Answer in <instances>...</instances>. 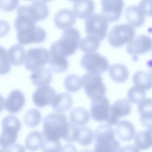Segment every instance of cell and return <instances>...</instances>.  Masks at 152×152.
<instances>
[{
  "label": "cell",
  "mask_w": 152,
  "mask_h": 152,
  "mask_svg": "<svg viewBox=\"0 0 152 152\" xmlns=\"http://www.w3.org/2000/svg\"><path fill=\"white\" fill-rule=\"evenodd\" d=\"M138 110L141 115H152V99L145 98L138 105Z\"/></svg>",
  "instance_id": "obj_36"
},
{
  "label": "cell",
  "mask_w": 152,
  "mask_h": 152,
  "mask_svg": "<svg viewBox=\"0 0 152 152\" xmlns=\"http://www.w3.org/2000/svg\"><path fill=\"white\" fill-rule=\"evenodd\" d=\"M109 75L113 81L121 83L125 82L128 79L129 71L124 65L115 64L109 67Z\"/></svg>",
  "instance_id": "obj_24"
},
{
  "label": "cell",
  "mask_w": 152,
  "mask_h": 152,
  "mask_svg": "<svg viewBox=\"0 0 152 152\" xmlns=\"http://www.w3.org/2000/svg\"><path fill=\"white\" fill-rule=\"evenodd\" d=\"M49 65L51 71L56 73L63 72L68 67V61L59 50L57 41L53 43L49 49Z\"/></svg>",
  "instance_id": "obj_11"
},
{
  "label": "cell",
  "mask_w": 152,
  "mask_h": 152,
  "mask_svg": "<svg viewBox=\"0 0 152 152\" xmlns=\"http://www.w3.org/2000/svg\"><path fill=\"white\" fill-rule=\"evenodd\" d=\"M124 2L121 0L102 1V14L110 22L118 21L122 14Z\"/></svg>",
  "instance_id": "obj_13"
},
{
  "label": "cell",
  "mask_w": 152,
  "mask_h": 152,
  "mask_svg": "<svg viewBox=\"0 0 152 152\" xmlns=\"http://www.w3.org/2000/svg\"><path fill=\"white\" fill-rule=\"evenodd\" d=\"M69 118L71 122L74 125L83 126L88 122L90 114L84 108L78 107L74 108L71 111Z\"/></svg>",
  "instance_id": "obj_29"
},
{
  "label": "cell",
  "mask_w": 152,
  "mask_h": 152,
  "mask_svg": "<svg viewBox=\"0 0 152 152\" xmlns=\"http://www.w3.org/2000/svg\"><path fill=\"white\" fill-rule=\"evenodd\" d=\"M94 138V133L88 126L78 128V135L77 141L81 145L87 146L91 144Z\"/></svg>",
  "instance_id": "obj_32"
},
{
  "label": "cell",
  "mask_w": 152,
  "mask_h": 152,
  "mask_svg": "<svg viewBox=\"0 0 152 152\" xmlns=\"http://www.w3.org/2000/svg\"><path fill=\"white\" fill-rule=\"evenodd\" d=\"M2 129H12L18 132L21 128V122L15 116L9 115L2 119Z\"/></svg>",
  "instance_id": "obj_34"
},
{
  "label": "cell",
  "mask_w": 152,
  "mask_h": 152,
  "mask_svg": "<svg viewBox=\"0 0 152 152\" xmlns=\"http://www.w3.org/2000/svg\"><path fill=\"white\" fill-rule=\"evenodd\" d=\"M18 1H7V0H1L0 1V7L1 9L5 11H11L14 10L17 5Z\"/></svg>",
  "instance_id": "obj_40"
},
{
  "label": "cell",
  "mask_w": 152,
  "mask_h": 152,
  "mask_svg": "<svg viewBox=\"0 0 152 152\" xmlns=\"http://www.w3.org/2000/svg\"><path fill=\"white\" fill-rule=\"evenodd\" d=\"M11 68V62L8 56L7 51L1 47V74H7Z\"/></svg>",
  "instance_id": "obj_37"
},
{
  "label": "cell",
  "mask_w": 152,
  "mask_h": 152,
  "mask_svg": "<svg viewBox=\"0 0 152 152\" xmlns=\"http://www.w3.org/2000/svg\"><path fill=\"white\" fill-rule=\"evenodd\" d=\"M73 100L72 97L65 93L56 94L51 103L52 108L58 113L68 110L72 106Z\"/></svg>",
  "instance_id": "obj_22"
},
{
  "label": "cell",
  "mask_w": 152,
  "mask_h": 152,
  "mask_svg": "<svg viewBox=\"0 0 152 152\" xmlns=\"http://www.w3.org/2000/svg\"><path fill=\"white\" fill-rule=\"evenodd\" d=\"M8 56L12 65H21L26 60V53L24 48L20 45L11 46L7 51Z\"/></svg>",
  "instance_id": "obj_25"
},
{
  "label": "cell",
  "mask_w": 152,
  "mask_h": 152,
  "mask_svg": "<svg viewBox=\"0 0 152 152\" xmlns=\"http://www.w3.org/2000/svg\"><path fill=\"white\" fill-rule=\"evenodd\" d=\"M41 121V113L35 108L27 110L23 116V121L26 125L33 128L38 125Z\"/></svg>",
  "instance_id": "obj_33"
},
{
  "label": "cell",
  "mask_w": 152,
  "mask_h": 152,
  "mask_svg": "<svg viewBox=\"0 0 152 152\" xmlns=\"http://www.w3.org/2000/svg\"><path fill=\"white\" fill-rule=\"evenodd\" d=\"M80 38V31L75 27H71L66 29L57 41L61 52L65 56L73 55L77 49Z\"/></svg>",
  "instance_id": "obj_7"
},
{
  "label": "cell",
  "mask_w": 152,
  "mask_h": 152,
  "mask_svg": "<svg viewBox=\"0 0 152 152\" xmlns=\"http://www.w3.org/2000/svg\"><path fill=\"white\" fill-rule=\"evenodd\" d=\"M127 97L129 102L133 103H139L145 99V91L138 87L134 86L129 89L127 93Z\"/></svg>",
  "instance_id": "obj_35"
},
{
  "label": "cell",
  "mask_w": 152,
  "mask_h": 152,
  "mask_svg": "<svg viewBox=\"0 0 152 152\" xmlns=\"http://www.w3.org/2000/svg\"><path fill=\"white\" fill-rule=\"evenodd\" d=\"M111 115V106L107 98L92 101L90 106V115L93 119L96 122H103L106 123L109 120Z\"/></svg>",
  "instance_id": "obj_10"
},
{
  "label": "cell",
  "mask_w": 152,
  "mask_h": 152,
  "mask_svg": "<svg viewBox=\"0 0 152 152\" xmlns=\"http://www.w3.org/2000/svg\"><path fill=\"white\" fill-rule=\"evenodd\" d=\"M125 17L133 27H138L143 25L145 21V15L138 6L130 5L126 9Z\"/></svg>",
  "instance_id": "obj_21"
},
{
  "label": "cell",
  "mask_w": 152,
  "mask_h": 152,
  "mask_svg": "<svg viewBox=\"0 0 152 152\" xmlns=\"http://www.w3.org/2000/svg\"><path fill=\"white\" fill-rule=\"evenodd\" d=\"M60 152H77V148L72 144H66L62 147Z\"/></svg>",
  "instance_id": "obj_44"
},
{
  "label": "cell",
  "mask_w": 152,
  "mask_h": 152,
  "mask_svg": "<svg viewBox=\"0 0 152 152\" xmlns=\"http://www.w3.org/2000/svg\"><path fill=\"white\" fill-rule=\"evenodd\" d=\"M49 61V51L42 47L28 49L26 52L24 65L26 68L34 71L39 68L45 65Z\"/></svg>",
  "instance_id": "obj_9"
},
{
  "label": "cell",
  "mask_w": 152,
  "mask_h": 152,
  "mask_svg": "<svg viewBox=\"0 0 152 152\" xmlns=\"http://www.w3.org/2000/svg\"><path fill=\"white\" fill-rule=\"evenodd\" d=\"M82 80L85 92L92 101L105 97L106 89L100 75L87 72L83 75Z\"/></svg>",
  "instance_id": "obj_4"
},
{
  "label": "cell",
  "mask_w": 152,
  "mask_h": 152,
  "mask_svg": "<svg viewBox=\"0 0 152 152\" xmlns=\"http://www.w3.org/2000/svg\"><path fill=\"white\" fill-rule=\"evenodd\" d=\"M109 21L102 14H93L84 21L85 30L87 36H93L99 40H103L107 34Z\"/></svg>",
  "instance_id": "obj_5"
},
{
  "label": "cell",
  "mask_w": 152,
  "mask_h": 152,
  "mask_svg": "<svg viewBox=\"0 0 152 152\" xmlns=\"http://www.w3.org/2000/svg\"><path fill=\"white\" fill-rule=\"evenodd\" d=\"M14 26L17 31V40L20 45L40 43L45 40L46 34L41 27L36 26L33 21L21 17H17Z\"/></svg>",
  "instance_id": "obj_2"
},
{
  "label": "cell",
  "mask_w": 152,
  "mask_h": 152,
  "mask_svg": "<svg viewBox=\"0 0 152 152\" xmlns=\"http://www.w3.org/2000/svg\"><path fill=\"white\" fill-rule=\"evenodd\" d=\"M118 152H140V151L135 145H127L120 148Z\"/></svg>",
  "instance_id": "obj_43"
},
{
  "label": "cell",
  "mask_w": 152,
  "mask_h": 152,
  "mask_svg": "<svg viewBox=\"0 0 152 152\" xmlns=\"http://www.w3.org/2000/svg\"><path fill=\"white\" fill-rule=\"evenodd\" d=\"M62 147L59 141L45 140L42 147V152H60Z\"/></svg>",
  "instance_id": "obj_38"
},
{
  "label": "cell",
  "mask_w": 152,
  "mask_h": 152,
  "mask_svg": "<svg viewBox=\"0 0 152 152\" xmlns=\"http://www.w3.org/2000/svg\"><path fill=\"white\" fill-rule=\"evenodd\" d=\"M134 142L140 150H147L152 147V128L138 132L134 138Z\"/></svg>",
  "instance_id": "obj_27"
},
{
  "label": "cell",
  "mask_w": 152,
  "mask_h": 152,
  "mask_svg": "<svg viewBox=\"0 0 152 152\" xmlns=\"http://www.w3.org/2000/svg\"><path fill=\"white\" fill-rule=\"evenodd\" d=\"M138 7L145 15L152 16V0L142 1Z\"/></svg>",
  "instance_id": "obj_39"
},
{
  "label": "cell",
  "mask_w": 152,
  "mask_h": 152,
  "mask_svg": "<svg viewBox=\"0 0 152 152\" xmlns=\"http://www.w3.org/2000/svg\"><path fill=\"white\" fill-rule=\"evenodd\" d=\"M27 8L29 16L35 23L46 19L49 15V8L45 1H34Z\"/></svg>",
  "instance_id": "obj_17"
},
{
  "label": "cell",
  "mask_w": 152,
  "mask_h": 152,
  "mask_svg": "<svg viewBox=\"0 0 152 152\" xmlns=\"http://www.w3.org/2000/svg\"><path fill=\"white\" fill-rule=\"evenodd\" d=\"M94 4L93 1L78 0L73 3V12L77 18H87L93 14Z\"/></svg>",
  "instance_id": "obj_19"
},
{
  "label": "cell",
  "mask_w": 152,
  "mask_h": 152,
  "mask_svg": "<svg viewBox=\"0 0 152 152\" xmlns=\"http://www.w3.org/2000/svg\"><path fill=\"white\" fill-rule=\"evenodd\" d=\"M94 152H118L120 144L115 138L114 129L108 124L97 126L94 132Z\"/></svg>",
  "instance_id": "obj_3"
},
{
  "label": "cell",
  "mask_w": 152,
  "mask_h": 152,
  "mask_svg": "<svg viewBox=\"0 0 152 152\" xmlns=\"http://www.w3.org/2000/svg\"><path fill=\"white\" fill-rule=\"evenodd\" d=\"M140 121L144 126L148 129L152 128V115L140 116Z\"/></svg>",
  "instance_id": "obj_41"
},
{
  "label": "cell",
  "mask_w": 152,
  "mask_h": 152,
  "mask_svg": "<svg viewBox=\"0 0 152 152\" xmlns=\"http://www.w3.org/2000/svg\"><path fill=\"white\" fill-rule=\"evenodd\" d=\"M56 96L55 89L49 86H46L36 90L33 94L32 100L36 106L42 107L51 104Z\"/></svg>",
  "instance_id": "obj_15"
},
{
  "label": "cell",
  "mask_w": 152,
  "mask_h": 152,
  "mask_svg": "<svg viewBox=\"0 0 152 152\" xmlns=\"http://www.w3.org/2000/svg\"><path fill=\"white\" fill-rule=\"evenodd\" d=\"M70 122L66 116L61 113L52 112L47 115L43 120V135L45 140L58 141L66 137Z\"/></svg>",
  "instance_id": "obj_1"
},
{
  "label": "cell",
  "mask_w": 152,
  "mask_h": 152,
  "mask_svg": "<svg viewBox=\"0 0 152 152\" xmlns=\"http://www.w3.org/2000/svg\"><path fill=\"white\" fill-rule=\"evenodd\" d=\"M116 133L122 141H129L134 137L135 129L131 122L122 120L116 125Z\"/></svg>",
  "instance_id": "obj_23"
},
{
  "label": "cell",
  "mask_w": 152,
  "mask_h": 152,
  "mask_svg": "<svg viewBox=\"0 0 152 152\" xmlns=\"http://www.w3.org/2000/svg\"><path fill=\"white\" fill-rule=\"evenodd\" d=\"M146 65L148 68V74L152 77V60L148 61Z\"/></svg>",
  "instance_id": "obj_45"
},
{
  "label": "cell",
  "mask_w": 152,
  "mask_h": 152,
  "mask_svg": "<svg viewBox=\"0 0 152 152\" xmlns=\"http://www.w3.org/2000/svg\"><path fill=\"white\" fill-rule=\"evenodd\" d=\"M53 19L55 26L59 29H67L76 21L73 11L65 8L57 11Z\"/></svg>",
  "instance_id": "obj_18"
},
{
  "label": "cell",
  "mask_w": 152,
  "mask_h": 152,
  "mask_svg": "<svg viewBox=\"0 0 152 152\" xmlns=\"http://www.w3.org/2000/svg\"><path fill=\"white\" fill-rule=\"evenodd\" d=\"M43 142V135L39 131H33L27 135L25 140V145L29 151H35L42 147Z\"/></svg>",
  "instance_id": "obj_28"
},
{
  "label": "cell",
  "mask_w": 152,
  "mask_h": 152,
  "mask_svg": "<svg viewBox=\"0 0 152 152\" xmlns=\"http://www.w3.org/2000/svg\"><path fill=\"white\" fill-rule=\"evenodd\" d=\"M80 152H93V151L89 149H84V150L80 151Z\"/></svg>",
  "instance_id": "obj_46"
},
{
  "label": "cell",
  "mask_w": 152,
  "mask_h": 152,
  "mask_svg": "<svg viewBox=\"0 0 152 152\" xmlns=\"http://www.w3.org/2000/svg\"><path fill=\"white\" fill-rule=\"evenodd\" d=\"M7 152H26V150L21 144L16 143L8 147Z\"/></svg>",
  "instance_id": "obj_42"
},
{
  "label": "cell",
  "mask_w": 152,
  "mask_h": 152,
  "mask_svg": "<svg viewBox=\"0 0 152 152\" xmlns=\"http://www.w3.org/2000/svg\"><path fill=\"white\" fill-rule=\"evenodd\" d=\"M25 103V97L23 93L18 90H13L8 94L5 101V108L11 113L19 112Z\"/></svg>",
  "instance_id": "obj_16"
},
{
  "label": "cell",
  "mask_w": 152,
  "mask_h": 152,
  "mask_svg": "<svg viewBox=\"0 0 152 152\" xmlns=\"http://www.w3.org/2000/svg\"><path fill=\"white\" fill-rule=\"evenodd\" d=\"M131 111V104L128 100L121 99L117 100L111 106V115L107 124L109 125H117L121 117L128 115Z\"/></svg>",
  "instance_id": "obj_14"
},
{
  "label": "cell",
  "mask_w": 152,
  "mask_h": 152,
  "mask_svg": "<svg viewBox=\"0 0 152 152\" xmlns=\"http://www.w3.org/2000/svg\"><path fill=\"white\" fill-rule=\"evenodd\" d=\"M100 46V40L93 36H86L81 39L79 43L80 49L87 53L94 52Z\"/></svg>",
  "instance_id": "obj_30"
},
{
  "label": "cell",
  "mask_w": 152,
  "mask_h": 152,
  "mask_svg": "<svg viewBox=\"0 0 152 152\" xmlns=\"http://www.w3.org/2000/svg\"><path fill=\"white\" fill-rule=\"evenodd\" d=\"M30 77L34 85L40 87L48 86L50 84L52 78V74L49 69L40 67L33 71Z\"/></svg>",
  "instance_id": "obj_20"
},
{
  "label": "cell",
  "mask_w": 152,
  "mask_h": 152,
  "mask_svg": "<svg viewBox=\"0 0 152 152\" xmlns=\"http://www.w3.org/2000/svg\"><path fill=\"white\" fill-rule=\"evenodd\" d=\"M132 81L134 86L144 91L152 88V77L144 71H138L136 72L132 77Z\"/></svg>",
  "instance_id": "obj_26"
},
{
  "label": "cell",
  "mask_w": 152,
  "mask_h": 152,
  "mask_svg": "<svg viewBox=\"0 0 152 152\" xmlns=\"http://www.w3.org/2000/svg\"><path fill=\"white\" fill-rule=\"evenodd\" d=\"M64 86L68 91L76 92L83 86L82 78L76 74H69L65 78Z\"/></svg>",
  "instance_id": "obj_31"
},
{
  "label": "cell",
  "mask_w": 152,
  "mask_h": 152,
  "mask_svg": "<svg viewBox=\"0 0 152 152\" xmlns=\"http://www.w3.org/2000/svg\"><path fill=\"white\" fill-rule=\"evenodd\" d=\"M151 49H152V39L144 34L134 38L126 46V52L132 55L143 54Z\"/></svg>",
  "instance_id": "obj_12"
},
{
  "label": "cell",
  "mask_w": 152,
  "mask_h": 152,
  "mask_svg": "<svg viewBox=\"0 0 152 152\" xmlns=\"http://www.w3.org/2000/svg\"><path fill=\"white\" fill-rule=\"evenodd\" d=\"M83 68L88 72L94 74H100L105 72L109 67L107 58L97 52H91L84 54L80 61Z\"/></svg>",
  "instance_id": "obj_8"
},
{
  "label": "cell",
  "mask_w": 152,
  "mask_h": 152,
  "mask_svg": "<svg viewBox=\"0 0 152 152\" xmlns=\"http://www.w3.org/2000/svg\"><path fill=\"white\" fill-rule=\"evenodd\" d=\"M135 34V31L132 26L126 23L116 24L108 34V42L113 47H121L132 41Z\"/></svg>",
  "instance_id": "obj_6"
}]
</instances>
